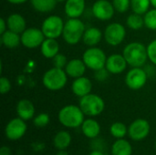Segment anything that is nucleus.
Masks as SVG:
<instances>
[{
  "label": "nucleus",
  "mask_w": 156,
  "mask_h": 155,
  "mask_svg": "<svg viewBox=\"0 0 156 155\" xmlns=\"http://www.w3.org/2000/svg\"><path fill=\"white\" fill-rule=\"evenodd\" d=\"M5 1H7L8 3L13 4V5H21V4H24V3L29 1V0H5Z\"/></svg>",
  "instance_id": "nucleus-39"
},
{
  "label": "nucleus",
  "mask_w": 156,
  "mask_h": 155,
  "mask_svg": "<svg viewBox=\"0 0 156 155\" xmlns=\"http://www.w3.org/2000/svg\"><path fill=\"white\" fill-rule=\"evenodd\" d=\"M91 90H92V82L89 78L85 76L74 79V80L72 81L71 90L73 94L79 98L84 97L91 93Z\"/></svg>",
  "instance_id": "nucleus-15"
},
{
  "label": "nucleus",
  "mask_w": 156,
  "mask_h": 155,
  "mask_svg": "<svg viewBox=\"0 0 156 155\" xmlns=\"http://www.w3.org/2000/svg\"><path fill=\"white\" fill-rule=\"evenodd\" d=\"M122 55L125 58L128 66H131L132 68H143L148 60L147 47L137 41L127 44L122 50Z\"/></svg>",
  "instance_id": "nucleus-1"
},
{
  "label": "nucleus",
  "mask_w": 156,
  "mask_h": 155,
  "mask_svg": "<svg viewBox=\"0 0 156 155\" xmlns=\"http://www.w3.org/2000/svg\"><path fill=\"white\" fill-rule=\"evenodd\" d=\"M0 155H11V150L7 146H2L0 149Z\"/></svg>",
  "instance_id": "nucleus-38"
},
{
  "label": "nucleus",
  "mask_w": 156,
  "mask_h": 155,
  "mask_svg": "<svg viewBox=\"0 0 156 155\" xmlns=\"http://www.w3.org/2000/svg\"><path fill=\"white\" fill-rule=\"evenodd\" d=\"M132 144L123 139H117L112 146V155H132Z\"/></svg>",
  "instance_id": "nucleus-24"
},
{
  "label": "nucleus",
  "mask_w": 156,
  "mask_h": 155,
  "mask_svg": "<svg viewBox=\"0 0 156 155\" xmlns=\"http://www.w3.org/2000/svg\"><path fill=\"white\" fill-rule=\"evenodd\" d=\"M56 155H69V153L66 150H58Z\"/></svg>",
  "instance_id": "nucleus-41"
},
{
  "label": "nucleus",
  "mask_w": 156,
  "mask_h": 155,
  "mask_svg": "<svg viewBox=\"0 0 156 155\" xmlns=\"http://www.w3.org/2000/svg\"><path fill=\"white\" fill-rule=\"evenodd\" d=\"M110 74L111 73L108 71V69L106 68H102V69H100L94 71V79L96 80H98L99 82H103L108 79Z\"/></svg>",
  "instance_id": "nucleus-35"
},
{
  "label": "nucleus",
  "mask_w": 156,
  "mask_h": 155,
  "mask_svg": "<svg viewBox=\"0 0 156 155\" xmlns=\"http://www.w3.org/2000/svg\"><path fill=\"white\" fill-rule=\"evenodd\" d=\"M80 128L83 135L88 139H96L101 133L100 123L92 118L84 120Z\"/></svg>",
  "instance_id": "nucleus-20"
},
{
  "label": "nucleus",
  "mask_w": 156,
  "mask_h": 155,
  "mask_svg": "<svg viewBox=\"0 0 156 155\" xmlns=\"http://www.w3.org/2000/svg\"><path fill=\"white\" fill-rule=\"evenodd\" d=\"M7 28L18 34H22L27 29V22L25 17L18 13H13L6 18Z\"/></svg>",
  "instance_id": "nucleus-19"
},
{
  "label": "nucleus",
  "mask_w": 156,
  "mask_h": 155,
  "mask_svg": "<svg viewBox=\"0 0 156 155\" xmlns=\"http://www.w3.org/2000/svg\"><path fill=\"white\" fill-rule=\"evenodd\" d=\"M65 71L68 77L72 79H77L84 76L87 67L82 60V58H73L68 61V64L65 67Z\"/></svg>",
  "instance_id": "nucleus-17"
},
{
  "label": "nucleus",
  "mask_w": 156,
  "mask_h": 155,
  "mask_svg": "<svg viewBox=\"0 0 156 155\" xmlns=\"http://www.w3.org/2000/svg\"><path fill=\"white\" fill-rule=\"evenodd\" d=\"M86 8L85 0H67L64 5V11L69 18H80Z\"/></svg>",
  "instance_id": "nucleus-16"
},
{
  "label": "nucleus",
  "mask_w": 156,
  "mask_h": 155,
  "mask_svg": "<svg viewBox=\"0 0 156 155\" xmlns=\"http://www.w3.org/2000/svg\"><path fill=\"white\" fill-rule=\"evenodd\" d=\"M79 106L85 115L89 117H96L103 112L105 109V102L98 94L90 93L80 98Z\"/></svg>",
  "instance_id": "nucleus-5"
},
{
  "label": "nucleus",
  "mask_w": 156,
  "mask_h": 155,
  "mask_svg": "<svg viewBox=\"0 0 156 155\" xmlns=\"http://www.w3.org/2000/svg\"><path fill=\"white\" fill-rule=\"evenodd\" d=\"M65 22L63 19L56 15L48 16L46 17L41 25V30L48 38H58L62 36Z\"/></svg>",
  "instance_id": "nucleus-7"
},
{
  "label": "nucleus",
  "mask_w": 156,
  "mask_h": 155,
  "mask_svg": "<svg viewBox=\"0 0 156 155\" xmlns=\"http://www.w3.org/2000/svg\"><path fill=\"white\" fill-rule=\"evenodd\" d=\"M46 37L41 28L28 27L21 34V44L29 49L40 48Z\"/></svg>",
  "instance_id": "nucleus-10"
},
{
  "label": "nucleus",
  "mask_w": 156,
  "mask_h": 155,
  "mask_svg": "<svg viewBox=\"0 0 156 155\" xmlns=\"http://www.w3.org/2000/svg\"><path fill=\"white\" fill-rule=\"evenodd\" d=\"M89 155H105L101 151H100V150H93L92 152H90V154Z\"/></svg>",
  "instance_id": "nucleus-40"
},
{
  "label": "nucleus",
  "mask_w": 156,
  "mask_h": 155,
  "mask_svg": "<svg viewBox=\"0 0 156 155\" xmlns=\"http://www.w3.org/2000/svg\"><path fill=\"white\" fill-rule=\"evenodd\" d=\"M126 37V29L124 26L118 22L109 24L103 32V37L106 43L112 47L121 45Z\"/></svg>",
  "instance_id": "nucleus-8"
},
{
  "label": "nucleus",
  "mask_w": 156,
  "mask_h": 155,
  "mask_svg": "<svg viewBox=\"0 0 156 155\" xmlns=\"http://www.w3.org/2000/svg\"><path fill=\"white\" fill-rule=\"evenodd\" d=\"M151 4H152V6L156 8V0H151Z\"/></svg>",
  "instance_id": "nucleus-42"
},
{
  "label": "nucleus",
  "mask_w": 156,
  "mask_h": 155,
  "mask_svg": "<svg viewBox=\"0 0 156 155\" xmlns=\"http://www.w3.org/2000/svg\"><path fill=\"white\" fill-rule=\"evenodd\" d=\"M151 0H131V8L133 13L144 16L150 9Z\"/></svg>",
  "instance_id": "nucleus-28"
},
{
  "label": "nucleus",
  "mask_w": 156,
  "mask_h": 155,
  "mask_svg": "<svg viewBox=\"0 0 156 155\" xmlns=\"http://www.w3.org/2000/svg\"><path fill=\"white\" fill-rule=\"evenodd\" d=\"M71 141H72V138L69 132L59 131L54 136L53 143L57 150H66L70 145Z\"/></svg>",
  "instance_id": "nucleus-25"
},
{
  "label": "nucleus",
  "mask_w": 156,
  "mask_h": 155,
  "mask_svg": "<svg viewBox=\"0 0 156 155\" xmlns=\"http://www.w3.org/2000/svg\"><path fill=\"white\" fill-rule=\"evenodd\" d=\"M148 75L144 68H132L125 76V84L132 90H139L147 82Z\"/></svg>",
  "instance_id": "nucleus-9"
},
{
  "label": "nucleus",
  "mask_w": 156,
  "mask_h": 155,
  "mask_svg": "<svg viewBox=\"0 0 156 155\" xmlns=\"http://www.w3.org/2000/svg\"><path fill=\"white\" fill-rule=\"evenodd\" d=\"M32 7L39 13H49L57 5V0H30Z\"/></svg>",
  "instance_id": "nucleus-26"
},
{
  "label": "nucleus",
  "mask_w": 156,
  "mask_h": 155,
  "mask_svg": "<svg viewBox=\"0 0 156 155\" xmlns=\"http://www.w3.org/2000/svg\"><path fill=\"white\" fill-rule=\"evenodd\" d=\"M67 0H57L58 3H62V2H66Z\"/></svg>",
  "instance_id": "nucleus-43"
},
{
  "label": "nucleus",
  "mask_w": 156,
  "mask_h": 155,
  "mask_svg": "<svg viewBox=\"0 0 156 155\" xmlns=\"http://www.w3.org/2000/svg\"><path fill=\"white\" fill-rule=\"evenodd\" d=\"M68 82V75L63 69L53 67L47 70L42 77V83L46 89L51 91L62 90Z\"/></svg>",
  "instance_id": "nucleus-3"
},
{
  "label": "nucleus",
  "mask_w": 156,
  "mask_h": 155,
  "mask_svg": "<svg viewBox=\"0 0 156 155\" xmlns=\"http://www.w3.org/2000/svg\"><path fill=\"white\" fill-rule=\"evenodd\" d=\"M155 148H156V141H155Z\"/></svg>",
  "instance_id": "nucleus-44"
},
{
  "label": "nucleus",
  "mask_w": 156,
  "mask_h": 155,
  "mask_svg": "<svg viewBox=\"0 0 156 155\" xmlns=\"http://www.w3.org/2000/svg\"><path fill=\"white\" fill-rule=\"evenodd\" d=\"M126 25L127 26L132 30H139L144 26V16L133 13L128 16L126 19Z\"/></svg>",
  "instance_id": "nucleus-27"
},
{
  "label": "nucleus",
  "mask_w": 156,
  "mask_h": 155,
  "mask_svg": "<svg viewBox=\"0 0 156 155\" xmlns=\"http://www.w3.org/2000/svg\"><path fill=\"white\" fill-rule=\"evenodd\" d=\"M107 58L105 52L98 47H89L82 55V60L87 69L93 71L105 68Z\"/></svg>",
  "instance_id": "nucleus-6"
},
{
  "label": "nucleus",
  "mask_w": 156,
  "mask_h": 155,
  "mask_svg": "<svg viewBox=\"0 0 156 155\" xmlns=\"http://www.w3.org/2000/svg\"><path fill=\"white\" fill-rule=\"evenodd\" d=\"M35 106L33 102L27 99L20 100L16 104V113L17 116L24 121H29L35 116Z\"/></svg>",
  "instance_id": "nucleus-18"
},
{
  "label": "nucleus",
  "mask_w": 156,
  "mask_h": 155,
  "mask_svg": "<svg viewBox=\"0 0 156 155\" xmlns=\"http://www.w3.org/2000/svg\"><path fill=\"white\" fill-rule=\"evenodd\" d=\"M53 66L56 67V68H58V69H65L66 65L68 64V59H67V57L61 53H58L53 58Z\"/></svg>",
  "instance_id": "nucleus-34"
},
{
  "label": "nucleus",
  "mask_w": 156,
  "mask_h": 155,
  "mask_svg": "<svg viewBox=\"0 0 156 155\" xmlns=\"http://www.w3.org/2000/svg\"><path fill=\"white\" fill-rule=\"evenodd\" d=\"M102 39V32L100 28L90 26L86 28L82 41L87 47H96Z\"/></svg>",
  "instance_id": "nucleus-21"
},
{
  "label": "nucleus",
  "mask_w": 156,
  "mask_h": 155,
  "mask_svg": "<svg viewBox=\"0 0 156 155\" xmlns=\"http://www.w3.org/2000/svg\"><path fill=\"white\" fill-rule=\"evenodd\" d=\"M112 5L115 11L119 13H125L131 8V0H112Z\"/></svg>",
  "instance_id": "nucleus-32"
},
{
  "label": "nucleus",
  "mask_w": 156,
  "mask_h": 155,
  "mask_svg": "<svg viewBox=\"0 0 156 155\" xmlns=\"http://www.w3.org/2000/svg\"><path fill=\"white\" fill-rule=\"evenodd\" d=\"M128 66V63L122 54H112L107 58L105 68L111 74L118 75L122 73Z\"/></svg>",
  "instance_id": "nucleus-14"
},
{
  "label": "nucleus",
  "mask_w": 156,
  "mask_h": 155,
  "mask_svg": "<svg viewBox=\"0 0 156 155\" xmlns=\"http://www.w3.org/2000/svg\"><path fill=\"white\" fill-rule=\"evenodd\" d=\"M151 126L145 119H136L128 127L129 137L136 142L144 140L150 133Z\"/></svg>",
  "instance_id": "nucleus-12"
},
{
  "label": "nucleus",
  "mask_w": 156,
  "mask_h": 155,
  "mask_svg": "<svg viewBox=\"0 0 156 155\" xmlns=\"http://www.w3.org/2000/svg\"><path fill=\"white\" fill-rule=\"evenodd\" d=\"M12 88L11 82L9 80V79H7L6 77H1L0 78V92L1 94H6L10 91Z\"/></svg>",
  "instance_id": "nucleus-36"
},
{
  "label": "nucleus",
  "mask_w": 156,
  "mask_h": 155,
  "mask_svg": "<svg viewBox=\"0 0 156 155\" xmlns=\"http://www.w3.org/2000/svg\"><path fill=\"white\" fill-rule=\"evenodd\" d=\"M85 30V25L80 18H69L65 22L62 37L67 44L77 45L82 40Z\"/></svg>",
  "instance_id": "nucleus-4"
},
{
  "label": "nucleus",
  "mask_w": 156,
  "mask_h": 155,
  "mask_svg": "<svg viewBox=\"0 0 156 155\" xmlns=\"http://www.w3.org/2000/svg\"><path fill=\"white\" fill-rule=\"evenodd\" d=\"M144 26L150 30H156V8L149 9L144 15Z\"/></svg>",
  "instance_id": "nucleus-30"
},
{
  "label": "nucleus",
  "mask_w": 156,
  "mask_h": 155,
  "mask_svg": "<svg viewBox=\"0 0 156 155\" xmlns=\"http://www.w3.org/2000/svg\"><path fill=\"white\" fill-rule=\"evenodd\" d=\"M148 59L152 64L156 66V39H154L147 45Z\"/></svg>",
  "instance_id": "nucleus-33"
},
{
  "label": "nucleus",
  "mask_w": 156,
  "mask_h": 155,
  "mask_svg": "<svg viewBox=\"0 0 156 155\" xmlns=\"http://www.w3.org/2000/svg\"><path fill=\"white\" fill-rule=\"evenodd\" d=\"M7 23H6V19L1 18L0 19V35L5 33L7 30Z\"/></svg>",
  "instance_id": "nucleus-37"
},
{
  "label": "nucleus",
  "mask_w": 156,
  "mask_h": 155,
  "mask_svg": "<svg viewBox=\"0 0 156 155\" xmlns=\"http://www.w3.org/2000/svg\"><path fill=\"white\" fill-rule=\"evenodd\" d=\"M110 132L112 135V137L116 139H123L126 136V134H128V128L124 123L121 122H116L111 125Z\"/></svg>",
  "instance_id": "nucleus-29"
},
{
  "label": "nucleus",
  "mask_w": 156,
  "mask_h": 155,
  "mask_svg": "<svg viewBox=\"0 0 156 155\" xmlns=\"http://www.w3.org/2000/svg\"><path fill=\"white\" fill-rule=\"evenodd\" d=\"M91 12L97 19L108 21L113 17L115 9L110 0H97L91 6Z\"/></svg>",
  "instance_id": "nucleus-13"
},
{
  "label": "nucleus",
  "mask_w": 156,
  "mask_h": 155,
  "mask_svg": "<svg viewBox=\"0 0 156 155\" xmlns=\"http://www.w3.org/2000/svg\"><path fill=\"white\" fill-rule=\"evenodd\" d=\"M0 40L5 48H15L21 44V35L7 29L5 33L1 34Z\"/></svg>",
  "instance_id": "nucleus-23"
},
{
  "label": "nucleus",
  "mask_w": 156,
  "mask_h": 155,
  "mask_svg": "<svg viewBox=\"0 0 156 155\" xmlns=\"http://www.w3.org/2000/svg\"><path fill=\"white\" fill-rule=\"evenodd\" d=\"M27 126L26 121L17 117L10 120L5 127V135L10 141L21 139L27 132Z\"/></svg>",
  "instance_id": "nucleus-11"
},
{
  "label": "nucleus",
  "mask_w": 156,
  "mask_h": 155,
  "mask_svg": "<svg viewBox=\"0 0 156 155\" xmlns=\"http://www.w3.org/2000/svg\"><path fill=\"white\" fill-rule=\"evenodd\" d=\"M49 122H50V117H49V115L48 113H45V112L37 114L33 119L34 125L36 127H38V128L46 127L49 123Z\"/></svg>",
  "instance_id": "nucleus-31"
},
{
  "label": "nucleus",
  "mask_w": 156,
  "mask_h": 155,
  "mask_svg": "<svg viewBox=\"0 0 156 155\" xmlns=\"http://www.w3.org/2000/svg\"><path fill=\"white\" fill-rule=\"evenodd\" d=\"M40 52L46 58H53L59 53V44L55 38L46 37L40 46Z\"/></svg>",
  "instance_id": "nucleus-22"
},
{
  "label": "nucleus",
  "mask_w": 156,
  "mask_h": 155,
  "mask_svg": "<svg viewBox=\"0 0 156 155\" xmlns=\"http://www.w3.org/2000/svg\"><path fill=\"white\" fill-rule=\"evenodd\" d=\"M85 114L81 111L80 106L66 105L60 109L58 114V122L66 128L75 129L81 126L84 122Z\"/></svg>",
  "instance_id": "nucleus-2"
}]
</instances>
